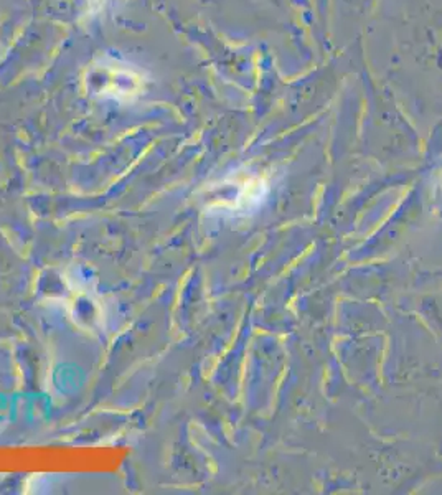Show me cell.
I'll list each match as a JSON object with an SVG mask.
<instances>
[{
    "label": "cell",
    "instance_id": "cell-1",
    "mask_svg": "<svg viewBox=\"0 0 442 495\" xmlns=\"http://www.w3.org/2000/svg\"><path fill=\"white\" fill-rule=\"evenodd\" d=\"M88 84L91 91L103 98H112L117 101L132 99L144 91L145 79L134 66L122 63L114 58H103L94 65L88 75Z\"/></svg>",
    "mask_w": 442,
    "mask_h": 495
}]
</instances>
